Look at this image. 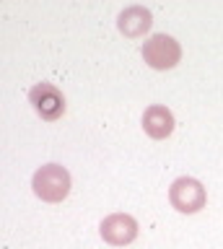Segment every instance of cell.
I'll use <instances>...</instances> for the list:
<instances>
[{
  "label": "cell",
  "instance_id": "cell-7",
  "mask_svg": "<svg viewBox=\"0 0 223 249\" xmlns=\"http://www.w3.org/2000/svg\"><path fill=\"white\" fill-rule=\"evenodd\" d=\"M143 130L153 140H164L174 132V114L164 104H151L143 114Z\"/></svg>",
  "mask_w": 223,
  "mask_h": 249
},
{
  "label": "cell",
  "instance_id": "cell-5",
  "mask_svg": "<svg viewBox=\"0 0 223 249\" xmlns=\"http://www.w3.org/2000/svg\"><path fill=\"white\" fill-rule=\"evenodd\" d=\"M99 231H102V239L106 244L125 247L130 241H135V236H137V221L127 213H112L102 221Z\"/></svg>",
  "mask_w": 223,
  "mask_h": 249
},
{
  "label": "cell",
  "instance_id": "cell-1",
  "mask_svg": "<svg viewBox=\"0 0 223 249\" xmlns=\"http://www.w3.org/2000/svg\"><path fill=\"white\" fill-rule=\"evenodd\" d=\"M34 195L44 202H63L70 192V174L60 163H44L34 171Z\"/></svg>",
  "mask_w": 223,
  "mask_h": 249
},
{
  "label": "cell",
  "instance_id": "cell-4",
  "mask_svg": "<svg viewBox=\"0 0 223 249\" xmlns=\"http://www.w3.org/2000/svg\"><path fill=\"white\" fill-rule=\"evenodd\" d=\"M29 101L36 109V114L42 120H57L60 114L65 112V96L60 93L57 86L52 83H36L32 91H29Z\"/></svg>",
  "mask_w": 223,
  "mask_h": 249
},
{
  "label": "cell",
  "instance_id": "cell-2",
  "mask_svg": "<svg viewBox=\"0 0 223 249\" xmlns=\"http://www.w3.org/2000/svg\"><path fill=\"white\" fill-rule=\"evenodd\" d=\"M143 60L153 70H172L182 60V47L169 34H153L143 44Z\"/></svg>",
  "mask_w": 223,
  "mask_h": 249
},
{
  "label": "cell",
  "instance_id": "cell-3",
  "mask_svg": "<svg viewBox=\"0 0 223 249\" xmlns=\"http://www.w3.org/2000/svg\"><path fill=\"white\" fill-rule=\"evenodd\" d=\"M205 200H207L205 187L192 177H179L169 187V202L179 213H197V210L205 208Z\"/></svg>",
  "mask_w": 223,
  "mask_h": 249
},
{
  "label": "cell",
  "instance_id": "cell-6",
  "mask_svg": "<svg viewBox=\"0 0 223 249\" xmlns=\"http://www.w3.org/2000/svg\"><path fill=\"white\" fill-rule=\"evenodd\" d=\"M151 23H153V16L145 5H127L125 11L117 16V29L130 39L143 36L145 31L151 29Z\"/></svg>",
  "mask_w": 223,
  "mask_h": 249
}]
</instances>
